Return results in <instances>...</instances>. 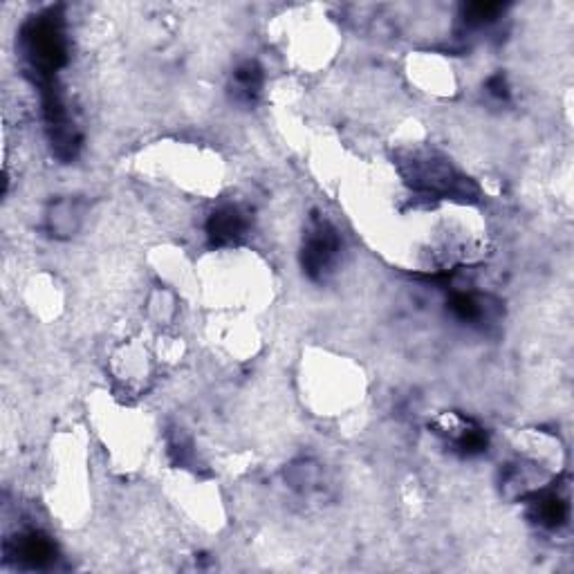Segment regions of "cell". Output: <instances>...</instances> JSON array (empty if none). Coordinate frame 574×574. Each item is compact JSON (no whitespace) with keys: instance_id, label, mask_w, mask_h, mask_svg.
I'll return each mask as SVG.
<instances>
[{"instance_id":"cell-1","label":"cell","mask_w":574,"mask_h":574,"mask_svg":"<svg viewBox=\"0 0 574 574\" xmlns=\"http://www.w3.org/2000/svg\"><path fill=\"white\" fill-rule=\"evenodd\" d=\"M21 52L36 83L54 79L68 61V41L59 9L30 18L21 32Z\"/></svg>"},{"instance_id":"cell-2","label":"cell","mask_w":574,"mask_h":574,"mask_svg":"<svg viewBox=\"0 0 574 574\" xmlns=\"http://www.w3.org/2000/svg\"><path fill=\"white\" fill-rule=\"evenodd\" d=\"M404 178L415 191L431 198H462L471 200L478 196L474 182L462 178L451 169V164L442 157L422 155L413 157L404 164Z\"/></svg>"},{"instance_id":"cell-3","label":"cell","mask_w":574,"mask_h":574,"mask_svg":"<svg viewBox=\"0 0 574 574\" xmlns=\"http://www.w3.org/2000/svg\"><path fill=\"white\" fill-rule=\"evenodd\" d=\"M341 252V238L337 229L330 225L326 218L314 216L305 229L303 249H301V265L303 272L312 281H326L328 274L335 270L337 258Z\"/></svg>"},{"instance_id":"cell-4","label":"cell","mask_w":574,"mask_h":574,"mask_svg":"<svg viewBox=\"0 0 574 574\" xmlns=\"http://www.w3.org/2000/svg\"><path fill=\"white\" fill-rule=\"evenodd\" d=\"M5 559L14 561L16 566L43 570L54 566V561L59 559V550L50 536L36 530H27L18 534L16 539L5 541Z\"/></svg>"},{"instance_id":"cell-5","label":"cell","mask_w":574,"mask_h":574,"mask_svg":"<svg viewBox=\"0 0 574 574\" xmlns=\"http://www.w3.org/2000/svg\"><path fill=\"white\" fill-rule=\"evenodd\" d=\"M532 518L545 530H559L568 523L570 518V505L566 498H563L557 489H541V492L532 494L530 501Z\"/></svg>"},{"instance_id":"cell-6","label":"cell","mask_w":574,"mask_h":574,"mask_svg":"<svg viewBox=\"0 0 574 574\" xmlns=\"http://www.w3.org/2000/svg\"><path fill=\"white\" fill-rule=\"evenodd\" d=\"M247 227H249V220H247L245 211L240 207L227 205L211 214L207 222V234L214 245H229L243 238Z\"/></svg>"},{"instance_id":"cell-7","label":"cell","mask_w":574,"mask_h":574,"mask_svg":"<svg viewBox=\"0 0 574 574\" xmlns=\"http://www.w3.org/2000/svg\"><path fill=\"white\" fill-rule=\"evenodd\" d=\"M440 433L447 435L462 456H480V453L487 451V433L469 420L451 418L449 427H440Z\"/></svg>"},{"instance_id":"cell-8","label":"cell","mask_w":574,"mask_h":574,"mask_svg":"<svg viewBox=\"0 0 574 574\" xmlns=\"http://www.w3.org/2000/svg\"><path fill=\"white\" fill-rule=\"evenodd\" d=\"M492 299H487V296H478V294H471V292H456L451 296L449 301V310L456 319H460L462 323H480V321H487L489 317L494 314V305Z\"/></svg>"},{"instance_id":"cell-9","label":"cell","mask_w":574,"mask_h":574,"mask_svg":"<svg viewBox=\"0 0 574 574\" xmlns=\"http://www.w3.org/2000/svg\"><path fill=\"white\" fill-rule=\"evenodd\" d=\"M263 70L256 61H247L234 72V79H231V95L238 101V104H254V101L261 97L263 90Z\"/></svg>"},{"instance_id":"cell-10","label":"cell","mask_w":574,"mask_h":574,"mask_svg":"<svg viewBox=\"0 0 574 574\" xmlns=\"http://www.w3.org/2000/svg\"><path fill=\"white\" fill-rule=\"evenodd\" d=\"M81 211L74 200H59L48 214V227L52 236H72L79 229Z\"/></svg>"},{"instance_id":"cell-11","label":"cell","mask_w":574,"mask_h":574,"mask_svg":"<svg viewBox=\"0 0 574 574\" xmlns=\"http://www.w3.org/2000/svg\"><path fill=\"white\" fill-rule=\"evenodd\" d=\"M503 12L501 3H471L465 7V23L469 27H483L494 23Z\"/></svg>"},{"instance_id":"cell-12","label":"cell","mask_w":574,"mask_h":574,"mask_svg":"<svg viewBox=\"0 0 574 574\" xmlns=\"http://www.w3.org/2000/svg\"><path fill=\"white\" fill-rule=\"evenodd\" d=\"M487 92L498 101H507L509 99V86H507L505 74H494V77L487 81Z\"/></svg>"}]
</instances>
